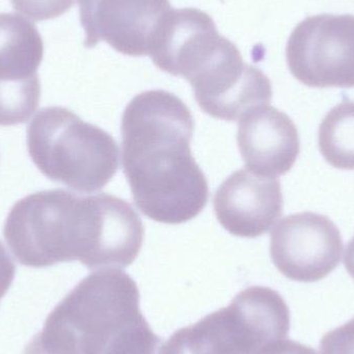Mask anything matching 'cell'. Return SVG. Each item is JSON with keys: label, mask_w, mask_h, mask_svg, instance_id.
<instances>
[{"label": "cell", "mask_w": 354, "mask_h": 354, "mask_svg": "<svg viewBox=\"0 0 354 354\" xmlns=\"http://www.w3.org/2000/svg\"><path fill=\"white\" fill-rule=\"evenodd\" d=\"M141 317L136 282L124 270L102 268L56 306L23 354H106Z\"/></svg>", "instance_id": "3957f363"}, {"label": "cell", "mask_w": 354, "mask_h": 354, "mask_svg": "<svg viewBox=\"0 0 354 354\" xmlns=\"http://www.w3.org/2000/svg\"><path fill=\"white\" fill-rule=\"evenodd\" d=\"M318 145L333 167L354 170V102L335 106L320 124Z\"/></svg>", "instance_id": "4fadbf2b"}, {"label": "cell", "mask_w": 354, "mask_h": 354, "mask_svg": "<svg viewBox=\"0 0 354 354\" xmlns=\"http://www.w3.org/2000/svg\"><path fill=\"white\" fill-rule=\"evenodd\" d=\"M44 41L35 25L14 12H0V95H41L37 70Z\"/></svg>", "instance_id": "7c38bea8"}, {"label": "cell", "mask_w": 354, "mask_h": 354, "mask_svg": "<svg viewBox=\"0 0 354 354\" xmlns=\"http://www.w3.org/2000/svg\"><path fill=\"white\" fill-rule=\"evenodd\" d=\"M291 74L309 87H354V16L308 17L293 29L286 47Z\"/></svg>", "instance_id": "52a82bcc"}, {"label": "cell", "mask_w": 354, "mask_h": 354, "mask_svg": "<svg viewBox=\"0 0 354 354\" xmlns=\"http://www.w3.org/2000/svg\"><path fill=\"white\" fill-rule=\"evenodd\" d=\"M320 354H354V318L324 335Z\"/></svg>", "instance_id": "2e32d148"}, {"label": "cell", "mask_w": 354, "mask_h": 354, "mask_svg": "<svg viewBox=\"0 0 354 354\" xmlns=\"http://www.w3.org/2000/svg\"><path fill=\"white\" fill-rule=\"evenodd\" d=\"M164 342L149 326L145 316L126 328L106 354H162Z\"/></svg>", "instance_id": "5bb4252c"}, {"label": "cell", "mask_w": 354, "mask_h": 354, "mask_svg": "<svg viewBox=\"0 0 354 354\" xmlns=\"http://www.w3.org/2000/svg\"><path fill=\"white\" fill-rule=\"evenodd\" d=\"M283 204L280 180L249 169L231 174L214 199L216 218L225 230L247 239L268 232L282 216Z\"/></svg>", "instance_id": "30bf717a"}, {"label": "cell", "mask_w": 354, "mask_h": 354, "mask_svg": "<svg viewBox=\"0 0 354 354\" xmlns=\"http://www.w3.org/2000/svg\"><path fill=\"white\" fill-rule=\"evenodd\" d=\"M85 48L106 41L124 55L147 56L162 23L172 10L169 0H78Z\"/></svg>", "instance_id": "9c48e42d"}, {"label": "cell", "mask_w": 354, "mask_h": 354, "mask_svg": "<svg viewBox=\"0 0 354 354\" xmlns=\"http://www.w3.org/2000/svg\"><path fill=\"white\" fill-rule=\"evenodd\" d=\"M26 145L41 174L81 193L103 189L120 167L113 137L64 107L39 110L27 128Z\"/></svg>", "instance_id": "277c9868"}, {"label": "cell", "mask_w": 354, "mask_h": 354, "mask_svg": "<svg viewBox=\"0 0 354 354\" xmlns=\"http://www.w3.org/2000/svg\"><path fill=\"white\" fill-rule=\"evenodd\" d=\"M12 8L33 21L51 20L66 14L75 0H10Z\"/></svg>", "instance_id": "9a60e30c"}, {"label": "cell", "mask_w": 354, "mask_h": 354, "mask_svg": "<svg viewBox=\"0 0 354 354\" xmlns=\"http://www.w3.org/2000/svg\"><path fill=\"white\" fill-rule=\"evenodd\" d=\"M289 328L290 312L282 295L268 287H249L230 305L176 330L162 354H256L286 338Z\"/></svg>", "instance_id": "5b68a950"}, {"label": "cell", "mask_w": 354, "mask_h": 354, "mask_svg": "<svg viewBox=\"0 0 354 354\" xmlns=\"http://www.w3.org/2000/svg\"><path fill=\"white\" fill-rule=\"evenodd\" d=\"M237 143L249 170L268 177L290 171L301 151L295 122L270 105L258 106L241 116Z\"/></svg>", "instance_id": "8fae6325"}, {"label": "cell", "mask_w": 354, "mask_h": 354, "mask_svg": "<svg viewBox=\"0 0 354 354\" xmlns=\"http://www.w3.org/2000/svg\"><path fill=\"white\" fill-rule=\"evenodd\" d=\"M338 227L324 214L299 212L283 218L270 235V257L292 281L313 283L336 270L342 258Z\"/></svg>", "instance_id": "ba28073f"}, {"label": "cell", "mask_w": 354, "mask_h": 354, "mask_svg": "<svg viewBox=\"0 0 354 354\" xmlns=\"http://www.w3.org/2000/svg\"><path fill=\"white\" fill-rule=\"evenodd\" d=\"M256 354H317L311 347L284 338L274 341Z\"/></svg>", "instance_id": "e0dca14e"}, {"label": "cell", "mask_w": 354, "mask_h": 354, "mask_svg": "<svg viewBox=\"0 0 354 354\" xmlns=\"http://www.w3.org/2000/svg\"><path fill=\"white\" fill-rule=\"evenodd\" d=\"M16 274L12 257L0 241V299L6 295Z\"/></svg>", "instance_id": "ac0fdd59"}, {"label": "cell", "mask_w": 354, "mask_h": 354, "mask_svg": "<svg viewBox=\"0 0 354 354\" xmlns=\"http://www.w3.org/2000/svg\"><path fill=\"white\" fill-rule=\"evenodd\" d=\"M3 236L19 263L28 268L79 261L88 270L122 268L138 257L145 227L132 205L116 196L56 189L16 202Z\"/></svg>", "instance_id": "6da1fadb"}, {"label": "cell", "mask_w": 354, "mask_h": 354, "mask_svg": "<svg viewBox=\"0 0 354 354\" xmlns=\"http://www.w3.org/2000/svg\"><path fill=\"white\" fill-rule=\"evenodd\" d=\"M344 266L347 272L354 280V236L345 250Z\"/></svg>", "instance_id": "d6986e66"}, {"label": "cell", "mask_w": 354, "mask_h": 354, "mask_svg": "<svg viewBox=\"0 0 354 354\" xmlns=\"http://www.w3.org/2000/svg\"><path fill=\"white\" fill-rule=\"evenodd\" d=\"M193 133L191 111L168 91L139 93L124 109V172L137 207L156 222H189L207 204V180L192 155Z\"/></svg>", "instance_id": "7a4b0ae2"}, {"label": "cell", "mask_w": 354, "mask_h": 354, "mask_svg": "<svg viewBox=\"0 0 354 354\" xmlns=\"http://www.w3.org/2000/svg\"><path fill=\"white\" fill-rule=\"evenodd\" d=\"M181 77L193 87L202 111L218 120L235 122L249 110L272 101L268 76L245 62L239 48L221 35L189 58Z\"/></svg>", "instance_id": "8992f818"}]
</instances>
